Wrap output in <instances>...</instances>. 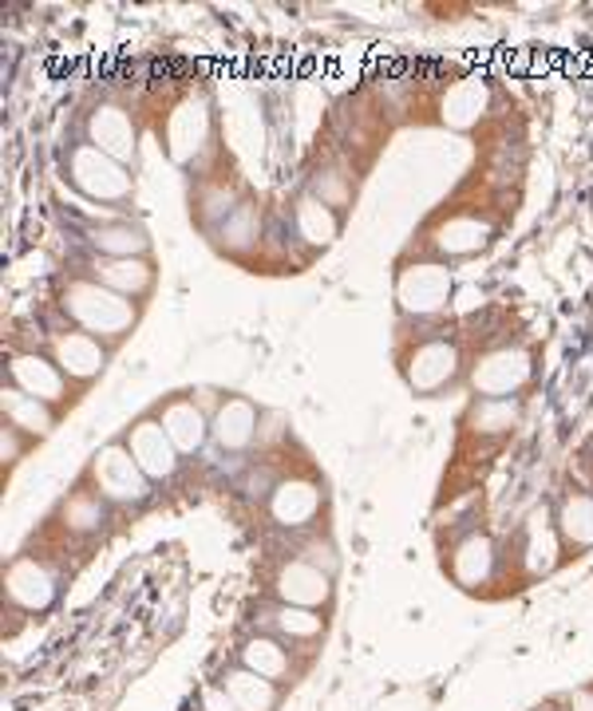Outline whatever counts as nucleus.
<instances>
[{
	"instance_id": "6ab92c4d",
	"label": "nucleus",
	"mask_w": 593,
	"mask_h": 711,
	"mask_svg": "<svg viewBox=\"0 0 593 711\" xmlns=\"http://www.w3.org/2000/svg\"><path fill=\"white\" fill-rule=\"evenodd\" d=\"M52 593H56V585H52V578H48V569L28 561V557L9 569V597L16 601V605L44 608L52 601Z\"/></svg>"
},
{
	"instance_id": "20e7f679",
	"label": "nucleus",
	"mask_w": 593,
	"mask_h": 711,
	"mask_svg": "<svg viewBox=\"0 0 593 711\" xmlns=\"http://www.w3.org/2000/svg\"><path fill=\"white\" fill-rule=\"evenodd\" d=\"M531 352L526 348H490L471 364V388L483 400H514L531 380Z\"/></svg>"
},
{
	"instance_id": "aec40b11",
	"label": "nucleus",
	"mask_w": 593,
	"mask_h": 711,
	"mask_svg": "<svg viewBox=\"0 0 593 711\" xmlns=\"http://www.w3.org/2000/svg\"><path fill=\"white\" fill-rule=\"evenodd\" d=\"M222 688L229 691V700L238 703L241 711H273L277 708V688H273V680H265V676H258V672H250V668L226 672Z\"/></svg>"
},
{
	"instance_id": "a211bd4d",
	"label": "nucleus",
	"mask_w": 593,
	"mask_h": 711,
	"mask_svg": "<svg viewBox=\"0 0 593 711\" xmlns=\"http://www.w3.org/2000/svg\"><path fill=\"white\" fill-rule=\"evenodd\" d=\"M293 226L297 234L309 241V246H333L336 234H341V217L329 202H321L317 194H301L297 198V206H293Z\"/></svg>"
},
{
	"instance_id": "9d476101",
	"label": "nucleus",
	"mask_w": 593,
	"mask_h": 711,
	"mask_svg": "<svg viewBox=\"0 0 593 711\" xmlns=\"http://www.w3.org/2000/svg\"><path fill=\"white\" fill-rule=\"evenodd\" d=\"M155 419L163 423V431L170 435V443L178 447V454H182V459H187V454H198L202 447H206L210 419L202 415V407H198L194 395L178 392V395H170V400H163L155 407Z\"/></svg>"
},
{
	"instance_id": "f8f14e48",
	"label": "nucleus",
	"mask_w": 593,
	"mask_h": 711,
	"mask_svg": "<svg viewBox=\"0 0 593 711\" xmlns=\"http://www.w3.org/2000/svg\"><path fill=\"white\" fill-rule=\"evenodd\" d=\"M52 360L60 364V371L68 380H95L107 364V348L99 344V336L84 329H68V332H56L52 336Z\"/></svg>"
},
{
	"instance_id": "9b49d317",
	"label": "nucleus",
	"mask_w": 593,
	"mask_h": 711,
	"mask_svg": "<svg viewBox=\"0 0 593 711\" xmlns=\"http://www.w3.org/2000/svg\"><path fill=\"white\" fill-rule=\"evenodd\" d=\"M87 143H92L95 151L111 155L115 163L127 166L135 158V146H139L135 119H131L119 104H99L87 115Z\"/></svg>"
},
{
	"instance_id": "b1692460",
	"label": "nucleus",
	"mask_w": 593,
	"mask_h": 711,
	"mask_svg": "<svg viewBox=\"0 0 593 711\" xmlns=\"http://www.w3.org/2000/svg\"><path fill=\"white\" fill-rule=\"evenodd\" d=\"M206 139V111H194V107H182L175 115V123H170V155L178 163H187L194 155L198 146Z\"/></svg>"
},
{
	"instance_id": "c756f323",
	"label": "nucleus",
	"mask_w": 593,
	"mask_h": 711,
	"mask_svg": "<svg viewBox=\"0 0 593 711\" xmlns=\"http://www.w3.org/2000/svg\"><path fill=\"white\" fill-rule=\"evenodd\" d=\"M28 443H32L28 435L16 431L12 423H4V435H0V454H4V463H16V459L28 451Z\"/></svg>"
},
{
	"instance_id": "f03ea898",
	"label": "nucleus",
	"mask_w": 593,
	"mask_h": 711,
	"mask_svg": "<svg viewBox=\"0 0 593 711\" xmlns=\"http://www.w3.org/2000/svg\"><path fill=\"white\" fill-rule=\"evenodd\" d=\"M63 178L87 198V202H127L135 190L131 166L115 163L111 155L95 151L92 143H72L68 163H63Z\"/></svg>"
},
{
	"instance_id": "0eeeda50",
	"label": "nucleus",
	"mask_w": 593,
	"mask_h": 711,
	"mask_svg": "<svg viewBox=\"0 0 593 711\" xmlns=\"http://www.w3.org/2000/svg\"><path fill=\"white\" fill-rule=\"evenodd\" d=\"M127 451L135 454V463L143 466V474L151 483H170L178 474V463H182V454L178 447L170 443V435L163 431V423L155 415H139L123 435Z\"/></svg>"
},
{
	"instance_id": "6e6552de",
	"label": "nucleus",
	"mask_w": 593,
	"mask_h": 711,
	"mask_svg": "<svg viewBox=\"0 0 593 711\" xmlns=\"http://www.w3.org/2000/svg\"><path fill=\"white\" fill-rule=\"evenodd\" d=\"M258 431H261V412L246 395H226L214 407V415H210V439L226 454L250 451L258 443Z\"/></svg>"
},
{
	"instance_id": "7ed1b4c3",
	"label": "nucleus",
	"mask_w": 593,
	"mask_h": 711,
	"mask_svg": "<svg viewBox=\"0 0 593 711\" xmlns=\"http://www.w3.org/2000/svg\"><path fill=\"white\" fill-rule=\"evenodd\" d=\"M87 478H92L95 495L107 498V502L139 506L151 498V478H146L143 466L135 463V454L127 451L123 439H111V443H104L92 454Z\"/></svg>"
},
{
	"instance_id": "7c9ffc66",
	"label": "nucleus",
	"mask_w": 593,
	"mask_h": 711,
	"mask_svg": "<svg viewBox=\"0 0 593 711\" xmlns=\"http://www.w3.org/2000/svg\"><path fill=\"white\" fill-rule=\"evenodd\" d=\"M202 703H206V711H241L238 703L229 700V691H226V688H206Z\"/></svg>"
},
{
	"instance_id": "5701e85b",
	"label": "nucleus",
	"mask_w": 593,
	"mask_h": 711,
	"mask_svg": "<svg viewBox=\"0 0 593 711\" xmlns=\"http://www.w3.org/2000/svg\"><path fill=\"white\" fill-rule=\"evenodd\" d=\"M558 530L570 546L585 549L593 546V495H570L558 514Z\"/></svg>"
},
{
	"instance_id": "dca6fc26",
	"label": "nucleus",
	"mask_w": 593,
	"mask_h": 711,
	"mask_svg": "<svg viewBox=\"0 0 593 711\" xmlns=\"http://www.w3.org/2000/svg\"><path fill=\"white\" fill-rule=\"evenodd\" d=\"M277 593H282L285 605L317 608L321 601H329V573L309 566L305 557H297V561L282 566V573H277Z\"/></svg>"
},
{
	"instance_id": "f257e3e1",
	"label": "nucleus",
	"mask_w": 593,
	"mask_h": 711,
	"mask_svg": "<svg viewBox=\"0 0 593 711\" xmlns=\"http://www.w3.org/2000/svg\"><path fill=\"white\" fill-rule=\"evenodd\" d=\"M56 305H60V312L72 320L75 329L92 332L99 341H123L127 332L139 324L135 300L119 297V293H111L107 285H99L92 277L68 281L60 297H56Z\"/></svg>"
},
{
	"instance_id": "412c9836",
	"label": "nucleus",
	"mask_w": 593,
	"mask_h": 711,
	"mask_svg": "<svg viewBox=\"0 0 593 711\" xmlns=\"http://www.w3.org/2000/svg\"><path fill=\"white\" fill-rule=\"evenodd\" d=\"M241 668H250V672H258V676H265V680L277 684L289 676V652L270 637H253V640H246V649H241Z\"/></svg>"
},
{
	"instance_id": "c85d7f7f",
	"label": "nucleus",
	"mask_w": 593,
	"mask_h": 711,
	"mask_svg": "<svg viewBox=\"0 0 593 711\" xmlns=\"http://www.w3.org/2000/svg\"><path fill=\"white\" fill-rule=\"evenodd\" d=\"M273 625L285 632V637H317L321 632V617L312 613V608H301V605H282L277 613H273Z\"/></svg>"
},
{
	"instance_id": "ddd939ff",
	"label": "nucleus",
	"mask_w": 593,
	"mask_h": 711,
	"mask_svg": "<svg viewBox=\"0 0 593 711\" xmlns=\"http://www.w3.org/2000/svg\"><path fill=\"white\" fill-rule=\"evenodd\" d=\"M87 277L127 300H139L155 289V265L146 258H92Z\"/></svg>"
},
{
	"instance_id": "cd10ccee",
	"label": "nucleus",
	"mask_w": 593,
	"mask_h": 711,
	"mask_svg": "<svg viewBox=\"0 0 593 711\" xmlns=\"http://www.w3.org/2000/svg\"><path fill=\"white\" fill-rule=\"evenodd\" d=\"M104 502L107 498H99L95 490H80L75 498H68V506H63V514H68V526L72 530H92L104 522Z\"/></svg>"
},
{
	"instance_id": "bb28decb",
	"label": "nucleus",
	"mask_w": 593,
	"mask_h": 711,
	"mask_svg": "<svg viewBox=\"0 0 593 711\" xmlns=\"http://www.w3.org/2000/svg\"><path fill=\"white\" fill-rule=\"evenodd\" d=\"M519 423V403L514 400H479L475 407V431L483 435H502Z\"/></svg>"
},
{
	"instance_id": "4be33fe9",
	"label": "nucleus",
	"mask_w": 593,
	"mask_h": 711,
	"mask_svg": "<svg viewBox=\"0 0 593 711\" xmlns=\"http://www.w3.org/2000/svg\"><path fill=\"white\" fill-rule=\"evenodd\" d=\"M455 578L463 581V585H479V581L490 578V566H495V546H490V537H467L463 546H459L455 554Z\"/></svg>"
},
{
	"instance_id": "4468645a",
	"label": "nucleus",
	"mask_w": 593,
	"mask_h": 711,
	"mask_svg": "<svg viewBox=\"0 0 593 711\" xmlns=\"http://www.w3.org/2000/svg\"><path fill=\"white\" fill-rule=\"evenodd\" d=\"M87 246L95 249V258H146L151 249V237L139 222H127V217H104V222H92L84 229Z\"/></svg>"
},
{
	"instance_id": "1a4fd4ad",
	"label": "nucleus",
	"mask_w": 593,
	"mask_h": 711,
	"mask_svg": "<svg viewBox=\"0 0 593 711\" xmlns=\"http://www.w3.org/2000/svg\"><path fill=\"white\" fill-rule=\"evenodd\" d=\"M9 383L21 388L24 395H36L44 403H63L68 400V376L60 371V364L52 356H40V352H9Z\"/></svg>"
},
{
	"instance_id": "2eb2a0df",
	"label": "nucleus",
	"mask_w": 593,
	"mask_h": 711,
	"mask_svg": "<svg viewBox=\"0 0 593 711\" xmlns=\"http://www.w3.org/2000/svg\"><path fill=\"white\" fill-rule=\"evenodd\" d=\"M317 510H321V486L309 483V478H285V483L273 486L270 518L277 526L301 530L317 518Z\"/></svg>"
},
{
	"instance_id": "a878e982",
	"label": "nucleus",
	"mask_w": 593,
	"mask_h": 711,
	"mask_svg": "<svg viewBox=\"0 0 593 711\" xmlns=\"http://www.w3.org/2000/svg\"><path fill=\"white\" fill-rule=\"evenodd\" d=\"M554 554H558V542H554L550 526H546V514H534L531 530H526V566H531V573L550 569Z\"/></svg>"
},
{
	"instance_id": "2f4dec72",
	"label": "nucleus",
	"mask_w": 593,
	"mask_h": 711,
	"mask_svg": "<svg viewBox=\"0 0 593 711\" xmlns=\"http://www.w3.org/2000/svg\"><path fill=\"white\" fill-rule=\"evenodd\" d=\"M573 711H593V691H578L573 696Z\"/></svg>"
},
{
	"instance_id": "423d86ee",
	"label": "nucleus",
	"mask_w": 593,
	"mask_h": 711,
	"mask_svg": "<svg viewBox=\"0 0 593 711\" xmlns=\"http://www.w3.org/2000/svg\"><path fill=\"white\" fill-rule=\"evenodd\" d=\"M459 376V348L448 336H427L404 356V380L416 395H439Z\"/></svg>"
},
{
	"instance_id": "39448f33",
	"label": "nucleus",
	"mask_w": 593,
	"mask_h": 711,
	"mask_svg": "<svg viewBox=\"0 0 593 711\" xmlns=\"http://www.w3.org/2000/svg\"><path fill=\"white\" fill-rule=\"evenodd\" d=\"M451 297V269L439 261H419L395 273V305L407 317H436L448 309Z\"/></svg>"
},
{
	"instance_id": "393cba45",
	"label": "nucleus",
	"mask_w": 593,
	"mask_h": 711,
	"mask_svg": "<svg viewBox=\"0 0 593 711\" xmlns=\"http://www.w3.org/2000/svg\"><path fill=\"white\" fill-rule=\"evenodd\" d=\"M483 241H487V226L479 217H451L443 234H439V246L448 249L451 258H471Z\"/></svg>"
},
{
	"instance_id": "f3484780",
	"label": "nucleus",
	"mask_w": 593,
	"mask_h": 711,
	"mask_svg": "<svg viewBox=\"0 0 593 711\" xmlns=\"http://www.w3.org/2000/svg\"><path fill=\"white\" fill-rule=\"evenodd\" d=\"M0 407H4V423H12L16 431H24L28 439H44V435H52L56 427V412L52 403L36 400V395H24L21 388H4L0 395Z\"/></svg>"
}]
</instances>
